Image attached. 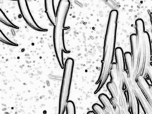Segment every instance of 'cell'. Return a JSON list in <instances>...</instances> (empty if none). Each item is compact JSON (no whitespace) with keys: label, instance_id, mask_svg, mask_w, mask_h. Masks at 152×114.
<instances>
[{"label":"cell","instance_id":"1","mask_svg":"<svg viewBox=\"0 0 152 114\" xmlns=\"http://www.w3.org/2000/svg\"><path fill=\"white\" fill-rule=\"evenodd\" d=\"M118 16V12L116 10L110 11L104 42L102 68L99 77L96 83L97 87L94 91L95 94L97 93L102 88L110 74V70L113 64V56L115 51Z\"/></svg>","mask_w":152,"mask_h":114},{"label":"cell","instance_id":"2","mask_svg":"<svg viewBox=\"0 0 152 114\" xmlns=\"http://www.w3.org/2000/svg\"><path fill=\"white\" fill-rule=\"evenodd\" d=\"M70 6L69 0H59L56 11V20L53 28V46L55 55L61 68L64 67L63 52L69 53L70 52L65 48L64 39V31L66 28L64 24Z\"/></svg>","mask_w":152,"mask_h":114},{"label":"cell","instance_id":"3","mask_svg":"<svg viewBox=\"0 0 152 114\" xmlns=\"http://www.w3.org/2000/svg\"><path fill=\"white\" fill-rule=\"evenodd\" d=\"M74 64V60L70 58H68L64 63L63 77L59 99L58 113L59 114L64 113L65 110L66 104V102L68 101L71 83L73 73Z\"/></svg>","mask_w":152,"mask_h":114},{"label":"cell","instance_id":"4","mask_svg":"<svg viewBox=\"0 0 152 114\" xmlns=\"http://www.w3.org/2000/svg\"><path fill=\"white\" fill-rule=\"evenodd\" d=\"M17 1H18V7H19L21 15L28 25L30 27H31L33 29L36 31H47L46 29L42 28L40 26H39L35 22L33 17H32L30 12V10L27 3V0H17Z\"/></svg>","mask_w":152,"mask_h":114},{"label":"cell","instance_id":"5","mask_svg":"<svg viewBox=\"0 0 152 114\" xmlns=\"http://www.w3.org/2000/svg\"><path fill=\"white\" fill-rule=\"evenodd\" d=\"M99 99L103 104V110L104 114H114L115 113V107L111 102V100L104 94H100L99 96Z\"/></svg>","mask_w":152,"mask_h":114},{"label":"cell","instance_id":"6","mask_svg":"<svg viewBox=\"0 0 152 114\" xmlns=\"http://www.w3.org/2000/svg\"><path fill=\"white\" fill-rule=\"evenodd\" d=\"M45 11L47 16L52 24H55L56 20V12L54 8L53 0H45Z\"/></svg>","mask_w":152,"mask_h":114},{"label":"cell","instance_id":"7","mask_svg":"<svg viewBox=\"0 0 152 114\" xmlns=\"http://www.w3.org/2000/svg\"><path fill=\"white\" fill-rule=\"evenodd\" d=\"M0 21L1 23H2L4 24L11 27V28H15V29H18V27L16 26L15 25H14L12 22H11V21L7 17V16L5 15V14L3 12L2 10H0Z\"/></svg>","mask_w":152,"mask_h":114},{"label":"cell","instance_id":"8","mask_svg":"<svg viewBox=\"0 0 152 114\" xmlns=\"http://www.w3.org/2000/svg\"><path fill=\"white\" fill-rule=\"evenodd\" d=\"M65 110H66V112L67 114H75V105L72 101L68 100L66 102Z\"/></svg>","mask_w":152,"mask_h":114},{"label":"cell","instance_id":"9","mask_svg":"<svg viewBox=\"0 0 152 114\" xmlns=\"http://www.w3.org/2000/svg\"><path fill=\"white\" fill-rule=\"evenodd\" d=\"M0 40L1 42L8 45H11V46H17V44L13 43L12 42H11V40H10L2 33V31L1 30L0 31Z\"/></svg>","mask_w":152,"mask_h":114},{"label":"cell","instance_id":"10","mask_svg":"<svg viewBox=\"0 0 152 114\" xmlns=\"http://www.w3.org/2000/svg\"><path fill=\"white\" fill-rule=\"evenodd\" d=\"M93 110H94L96 114H104L103 110V107L100 106L99 104L95 103L92 106Z\"/></svg>","mask_w":152,"mask_h":114},{"label":"cell","instance_id":"11","mask_svg":"<svg viewBox=\"0 0 152 114\" xmlns=\"http://www.w3.org/2000/svg\"><path fill=\"white\" fill-rule=\"evenodd\" d=\"M89 113H92V114H96V112L93 110V111H90V112H87V114H89Z\"/></svg>","mask_w":152,"mask_h":114},{"label":"cell","instance_id":"12","mask_svg":"<svg viewBox=\"0 0 152 114\" xmlns=\"http://www.w3.org/2000/svg\"><path fill=\"white\" fill-rule=\"evenodd\" d=\"M150 18H151V22L152 24V13L150 14Z\"/></svg>","mask_w":152,"mask_h":114},{"label":"cell","instance_id":"13","mask_svg":"<svg viewBox=\"0 0 152 114\" xmlns=\"http://www.w3.org/2000/svg\"><path fill=\"white\" fill-rule=\"evenodd\" d=\"M10 1H17V0H10Z\"/></svg>","mask_w":152,"mask_h":114}]
</instances>
